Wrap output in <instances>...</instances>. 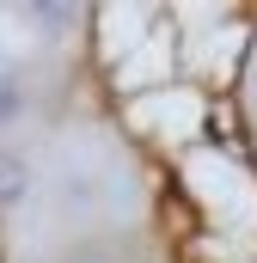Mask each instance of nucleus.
<instances>
[{"label":"nucleus","instance_id":"obj_1","mask_svg":"<svg viewBox=\"0 0 257 263\" xmlns=\"http://www.w3.org/2000/svg\"><path fill=\"white\" fill-rule=\"evenodd\" d=\"M184 172H190L196 196L208 202L221 220L257 227V190H251V178H245V172H239L227 153H190V159H184Z\"/></svg>","mask_w":257,"mask_h":263},{"label":"nucleus","instance_id":"obj_2","mask_svg":"<svg viewBox=\"0 0 257 263\" xmlns=\"http://www.w3.org/2000/svg\"><path fill=\"white\" fill-rule=\"evenodd\" d=\"M135 123H141V129H159V135H196V123H202V98L166 86V92H153V98L135 104Z\"/></svg>","mask_w":257,"mask_h":263},{"label":"nucleus","instance_id":"obj_3","mask_svg":"<svg viewBox=\"0 0 257 263\" xmlns=\"http://www.w3.org/2000/svg\"><path fill=\"white\" fill-rule=\"evenodd\" d=\"M159 80H166V37H147L123 62V92L128 86H159Z\"/></svg>","mask_w":257,"mask_h":263},{"label":"nucleus","instance_id":"obj_4","mask_svg":"<svg viewBox=\"0 0 257 263\" xmlns=\"http://www.w3.org/2000/svg\"><path fill=\"white\" fill-rule=\"evenodd\" d=\"M31 184H37L31 159H25V153H0V202H6V208H19V202L31 196Z\"/></svg>","mask_w":257,"mask_h":263},{"label":"nucleus","instance_id":"obj_5","mask_svg":"<svg viewBox=\"0 0 257 263\" xmlns=\"http://www.w3.org/2000/svg\"><path fill=\"white\" fill-rule=\"evenodd\" d=\"M25 110H31V92L19 86V67H12V73H0V135L12 129Z\"/></svg>","mask_w":257,"mask_h":263},{"label":"nucleus","instance_id":"obj_6","mask_svg":"<svg viewBox=\"0 0 257 263\" xmlns=\"http://www.w3.org/2000/svg\"><path fill=\"white\" fill-rule=\"evenodd\" d=\"M251 98H257V86H251Z\"/></svg>","mask_w":257,"mask_h":263}]
</instances>
